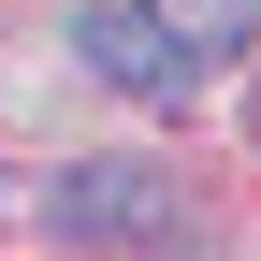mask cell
Masks as SVG:
<instances>
[{
    "label": "cell",
    "mask_w": 261,
    "mask_h": 261,
    "mask_svg": "<svg viewBox=\"0 0 261 261\" xmlns=\"http://www.w3.org/2000/svg\"><path fill=\"white\" fill-rule=\"evenodd\" d=\"M73 58L102 87H130V102H203V58L174 44L160 0H87V15H73Z\"/></svg>",
    "instance_id": "6da1fadb"
},
{
    "label": "cell",
    "mask_w": 261,
    "mask_h": 261,
    "mask_svg": "<svg viewBox=\"0 0 261 261\" xmlns=\"http://www.w3.org/2000/svg\"><path fill=\"white\" fill-rule=\"evenodd\" d=\"M44 218H58V247H160L174 232V174H145V160H73Z\"/></svg>",
    "instance_id": "7a4b0ae2"
},
{
    "label": "cell",
    "mask_w": 261,
    "mask_h": 261,
    "mask_svg": "<svg viewBox=\"0 0 261 261\" xmlns=\"http://www.w3.org/2000/svg\"><path fill=\"white\" fill-rule=\"evenodd\" d=\"M160 15H174V44H189V58L218 73V58L247 44V15H261V0H160Z\"/></svg>",
    "instance_id": "3957f363"
},
{
    "label": "cell",
    "mask_w": 261,
    "mask_h": 261,
    "mask_svg": "<svg viewBox=\"0 0 261 261\" xmlns=\"http://www.w3.org/2000/svg\"><path fill=\"white\" fill-rule=\"evenodd\" d=\"M247 29H261V15H247Z\"/></svg>",
    "instance_id": "277c9868"
}]
</instances>
